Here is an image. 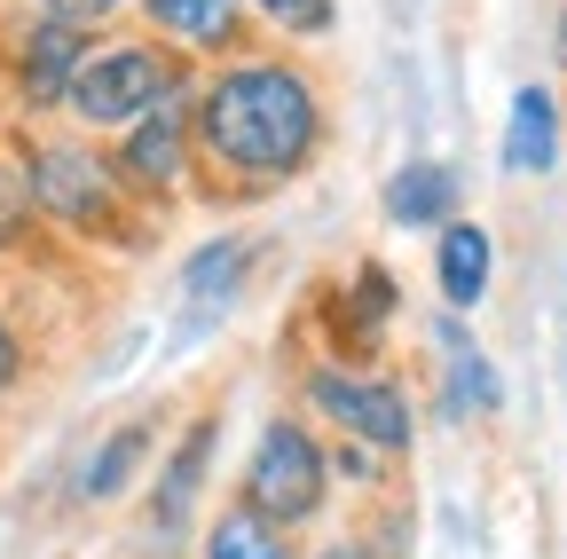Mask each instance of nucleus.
<instances>
[{"instance_id":"12","label":"nucleus","mask_w":567,"mask_h":559,"mask_svg":"<svg viewBox=\"0 0 567 559\" xmlns=\"http://www.w3.org/2000/svg\"><path fill=\"white\" fill-rule=\"evenodd\" d=\"M151 17H158L174 40H189V48H221L237 0H151Z\"/></svg>"},{"instance_id":"11","label":"nucleus","mask_w":567,"mask_h":559,"mask_svg":"<svg viewBox=\"0 0 567 559\" xmlns=\"http://www.w3.org/2000/svg\"><path fill=\"white\" fill-rule=\"evenodd\" d=\"M481 292H488V237L457 221V229L442 237V300H450V308H473Z\"/></svg>"},{"instance_id":"16","label":"nucleus","mask_w":567,"mask_h":559,"mask_svg":"<svg viewBox=\"0 0 567 559\" xmlns=\"http://www.w3.org/2000/svg\"><path fill=\"white\" fill-rule=\"evenodd\" d=\"M213 559H284V544L260 528V520H221V528H213Z\"/></svg>"},{"instance_id":"3","label":"nucleus","mask_w":567,"mask_h":559,"mask_svg":"<svg viewBox=\"0 0 567 559\" xmlns=\"http://www.w3.org/2000/svg\"><path fill=\"white\" fill-rule=\"evenodd\" d=\"M252 505L260 520H308L323 505V449L300 426H268L252 449Z\"/></svg>"},{"instance_id":"7","label":"nucleus","mask_w":567,"mask_h":559,"mask_svg":"<svg viewBox=\"0 0 567 559\" xmlns=\"http://www.w3.org/2000/svg\"><path fill=\"white\" fill-rule=\"evenodd\" d=\"M551 158H559V111H551L544 87H520L513 95V118H505V166L544 174Z\"/></svg>"},{"instance_id":"6","label":"nucleus","mask_w":567,"mask_h":559,"mask_svg":"<svg viewBox=\"0 0 567 559\" xmlns=\"http://www.w3.org/2000/svg\"><path fill=\"white\" fill-rule=\"evenodd\" d=\"M450 205H457V174L434 166V158H417V166H402V174L386 182V221H402V229L450 221Z\"/></svg>"},{"instance_id":"4","label":"nucleus","mask_w":567,"mask_h":559,"mask_svg":"<svg viewBox=\"0 0 567 559\" xmlns=\"http://www.w3.org/2000/svg\"><path fill=\"white\" fill-rule=\"evenodd\" d=\"M32 189L55 221H80V229H103L111 221V182L87 151H40L32 158Z\"/></svg>"},{"instance_id":"8","label":"nucleus","mask_w":567,"mask_h":559,"mask_svg":"<svg viewBox=\"0 0 567 559\" xmlns=\"http://www.w3.org/2000/svg\"><path fill=\"white\" fill-rule=\"evenodd\" d=\"M71 80H80V32L55 17V24H40L32 48H24V95H32V103H71Z\"/></svg>"},{"instance_id":"18","label":"nucleus","mask_w":567,"mask_h":559,"mask_svg":"<svg viewBox=\"0 0 567 559\" xmlns=\"http://www.w3.org/2000/svg\"><path fill=\"white\" fill-rule=\"evenodd\" d=\"M17 221H24V189H17V174L0 166V245L17 237Z\"/></svg>"},{"instance_id":"15","label":"nucleus","mask_w":567,"mask_h":559,"mask_svg":"<svg viewBox=\"0 0 567 559\" xmlns=\"http://www.w3.org/2000/svg\"><path fill=\"white\" fill-rule=\"evenodd\" d=\"M142 457V426H126V434H111L103 442V457L87 465V497H118V488H126V465Z\"/></svg>"},{"instance_id":"13","label":"nucleus","mask_w":567,"mask_h":559,"mask_svg":"<svg viewBox=\"0 0 567 559\" xmlns=\"http://www.w3.org/2000/svg\"><path fill=\"white\" fill-rule=\"evenodd\" d=\"M205 457H213V426H197V434L174 449V473H166V488H158V520H166V528H182L197 480H205Z\"/></svg>"},{"instance_id":"21","label":"nucleus","mask_w":567,"mask_h":559,"mask_svg":"<svg viewBox=\"0 0 567 559\" xmlns=\"http://www.w3.org/2000/svg\"><path fill=\"white\" fill-rule=\"evenodd\" d=\"M323 559H363V544H339V551H323Z\"/></svg>"},{"instance_id":"9","label":"nucleus","mask_w":567,"mask_h":559,"mask_svg":"<svg viewBox=\"0 0 567 559\" xmlns=\"http://www.w3.org/2000/svg\"><path fill=\"white\" fill-rule=\"evenodd\" d=\"M118 166H126L134 182H174V174H182V111H174V95H166L151 118H134Z\"/></svg>"},{"instance_id":"2","label":"nucleus","mask_w":567,"mask_h":559,"mask_svg":"<svg viewBox=\"0 0 567 559\" xmlns=\"http://www.w3.org/2000/svg\"><path fill=\"white\" fill-rule=\"evenodd\" d=\"M166 95H174V72L151 48H118V55L87 63V72L71 80V103H80V118H95V126H134V118H151Z\"/></svg>"},{"instance_id":"5","label":"nucleus","mask_w":567,"mask_h":559,"mask_svg":"<svg viewBox=\"0 0 567 559\" xmlns=\"http://www.w3.org/2000/svg\"><path fill=\"white\" fill-rule=\"evenodd\" d=\"M316 402L339 417L347 434H363V442H386V449H402V442H410V410H402V394H394V386L316 371Z\"/></svg>"},{"instance_id":"17","label":"nucleus","mask_w":567,"mask_h":559,"mask_svg":"<svg viewBox=\"0 0 567 559\" xmlns=\"http://www.w3.org/2000/svg\"><path fill=\"white\" fill-rule=\"evenodd\" d=\"M260 9L292 32H331V0H260Z\"/></svg>"},{"instance_id":"14","label":"nucleus","mask_w":567,"mask_h":559,"mask_svg":"<svg viewBox=\"0 0 567 559\" xmlns=\"http://www.w3.org/2000/svg\"><path fill=\"white\" fill-rule=\"evenodd\" d=\"M442 346H450V410H488V402H496V379H488V363L473 355V339H465L457 323H442Z\"/></svg>"},{"instance_id":"1","label":"nucleus","mask_w":567,"mask_h":559,"mask_svg":"<svg viewBox=\"0 0 567 559\" xmlns=\"http://www.w3.org/2000/svg\"><path fill=\"white\" fill-rule=\"evenodd\" d=\"M205 143L237 174H292L316 143V95L276 63H245L205 95Z\"/></svg>"},{"instance_id":"10","label":"nucleus","mask_w":567,"mask_h":559,"mask_svg":"<svg viewBox=\"0 0 567 559\" xmlns=\"http://www.w3.org/2000/svg\"><path fill=\"white\" fill-rule=\"evenodd\" d=\"M237 268H245V245H237V237L205 245V252L189 260V315H182V331H205L213 308H229V300H237Z\"/></svg>"},{"instance_id":"20","label":"nucleus","mask_w":567,"mask_h":559,"mask_svg":"<svg viewBox=\"0 0 567 559\" xmlns=\"http://www.w3.org/2000/svg\"><path fill=\"white\" fill-rule=\"evenodd\" d=\"M9 379H17V339L0 331V386H9Z\"/></svg>"},{"instance_id":"22","label":"nucleus","mask_w":567,"mask_h":559,"mask_svg":"<svg viewBox=\"0 0 567 559\" xmlns=\"http://www.w3.org/2000/svg\"><path fill=\"white\" fill-rule=\"evenodd\" d=\"M559 48H567V40H559Z\"/></svg>"},{"instance_id":"19","label":"nucleus","mask_w":567,"mask_h":559,"mask_svg":"<svg viewBox=\"0 0 567 559\" xmlns=\"http://www.w3.org/2000/svg\"><path fill=\"white\" fill-rule=\"evenodd\" d=\"M103 9H111V0H48V17H63V24H87Z\"/></svg>"}]
</instances>
